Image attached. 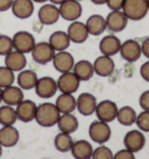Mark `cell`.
I'll list each match as a JSON object with an SVG mask.
<instances>
[{
  "instance_id": "cell-32",
  "label": "cell",
  "mask_w": 149,
  "mask_h": 159,
  "mask_svg": "<svg viewBox=\"0 0 149 159\" xmlns=\"http://www.w3.org/2000/svg\"><path fill=\"white\" fill-rule=\"evenodd\" d=\"M74 142V141L72 139L70 134L60 131V134H57L55 139H54V145H55L57 151H60L62 153H65V152H69L71 150Z\"/></svg>"
},
{
  "instance_id": "cell-11",
  "label": "cell",
  "mask_w": 149,
  "mask_h": 159,
  "mask_svg": "<svg viewBox=\"0 0 149 159\" xmlns=\"http://www.w3.org/2000/svg\"><path fill=\"white\" fill-rule=\"evenodd\" d=\"M97 103V99L93 94L84 92L79 94V97L76 99V109L83 116H90L94 114Z\"/></svg>"
},
{
  "instance_id": "cell-21",
  "label": "cell",
  "mask_w": 149,
  "mask_h": 159,
  "mask_svg": "<svg viewBox=\"0 0 149 159\" xmlns=\"http://www.w3.org/2000/svg\"><path fill=\"white\" fill-rule=\"evenodd\" d=\"M26 65L27 58L25 53L19 52L13 49L11 52L5 56V66H7L13 72H20V71L25 70Z\"/></svg>"
},
{
  "instance_id": "cell-37",
  "label": "cell",
  "mask_w": 149,
  "mask_h": 159,
  "mask_svg": "<svg viewBox=\"0 0 149 159\" xmlns=\"http://www.w3.org/2000/svg\"><path fill=\"white\" fill-rule=\"evenodd\" d=\"M13 50L12 37L7 35H0V56H6Z\"/></svg>"
},
{
  "instance_id": "cell-22",
  "label": "cell",
  "mask_w": 149,
  "mask_h": 159,
  "mask_svg": "<svg viewBox=\"0 0 149 159\" xmlns=\"http://www.w3.org/2000/svg\"><path fill=\"white\" fill-rule=\"evenodd\" d=\"M20 139L19 130L14 125H4L0 128V144L2 148H12Z\"/></svg>"
},
{
  "instance_id": "cell-9",
  "label": "cell",
  "mask_w": 149,
  "mask_h": 159,
  "mask_svg": "<svg viewBox=\"0 0 149 159\" xmlns=\"http://www.w3.org/2000/svg\"><path fill=\"white\" fill-rule=\"evenodd\" d=\"M119 53L121 55L123 61H126L128 63H134L136 61H139L142 56L141 44L135 40L125 41L123 43H121Z\"/></svg>"
},
{
  "instance_id": "cell-35",
  "label": "cell",
  "mask_w": 149,
  "mask_h": 159,
  "mask_svg": "<svg viewBox=\"0 0 149 159\" xmlns=\"http://www.w3.org/2000/svg\"><path fill=\"white\" fill-rule=\"evenodd\" d=\"M135 124L142 133H149V111H142L140 114L136 115Z\"/></svg>"
},
{
  "instance_id": "cell-47",
  "label": "cell",
  "mask_w": 149,
  "mask_h": 159,
  "mask_svg": "<svg viewBox=\"0 0 149 159\" xmlns=\"http://www.w3.org/2000/svg\"><path fill=\"white\" fill-rule=\"evenodd\" d=\"M2 102V89L0 87V103Z\"/></svg>"
},
{
  "instance_id": "cell-17",
  "label": "cell",
  "mask_w": 149,
  "mask_h": 159,
  "mask_svg": "<svg viewBox=\"0 0 149 159\" xmlns=\"http://www.w3.org/2000/svg\"><path fill=\"white\" fill-rule=\"evenodd\" d=\"M92 64L94 73L99 77H110L113 75L114 70H115V63L112 59V57L105 56V55L97 57Z\"/></svg>"
},
{
  "instance_id": "cell-31",
  "label": "cell",
  "mask_w": 149,
  "mask_h": 159,
  "mask_svg": "<svg viewBox=\"0 0 149 159\" xmlns=\"http://www.w3.org/2000/svg\"><path fill=\"white\" fill-rule=\"evenodd\" d=\"M136 111L134 108L131 106H123L118 109V114H117V120L121 125L125 127H131L135 123L136 121Z\"/></svg>"
},
{
  "instance_id": "cell-27",
  "label": "cell",
  "mask_w": 149,
  "mask_h": 159,
  "mask_svg": "<svg viewBox=\"0 0 149 159\" xmlns=\"http://www.w3.org/2000/svg\"><path fill=\"white\" fill-rule=\"evenodd\" d=\"M72 72L77 75L80 81H88L93 77L94 70H93V64L86 59H82L79 62L74 63Z\"/></svg>"
},
{
  "instance_id": "cell-4",
  "label": "cell",
  "mask_w": 149,
  "mask_h": 159,
  "mask_svg": "<svg viewBox=\"0 0 149 159\" xmlns=\"http://www.w3.org/2000/svg\"><path fill=\"white\" fill-rule=\"evenodd\" d=\"M12 41H13L14 50L25 53V55L31 53L34 45L36 44L35 37L33 36V34L26 30H20L18 33H15L12 37Z\"/></svg>"
},
{
  "instance_id": "cell-19",
  "label": "cell",
  "mask_w": 149,
  "mask_h": 159,
  "mask_svg": "<svg viewBox=\"0 0 149 159\" xmlns=\"http://www.w3.org/2000/svg\"><path fill=\"white\" fill-rule=\"evenodd\" d=\"M12 13L15 18L25 20L31 18L34 13V1L33 0H13Z\"/></svg>"
},
{
  "instance_id": "cell-49",
  "label": "cell",
  "mask_w": 149,
  "mask_h": 159,
  "mask_svg": "<svg viewBox=\"0 0 149 159\" xmlns=\"http://www.w3.org/2000/svg\"><path fill=\"white\" fill-rule=\"evenodd\" d=\"M147 5H148V9H149V0H147Z\"/></svg>"
},
{
  "instance_id": "cell-48",
  "label": "cell",
  "mask_w": 149,
  "mask_h": 159,
  "mask_svg": "<svg viewBox=\"0 0 149 159\" xmlns=\"http://www.w3.org/2000/svg\"><path fill=\"white\" fill-rule=\"evenodd\" d=\"M2 156V146H1V144H0V157Z\"/></svg>"
},
{
  "instance_id": "cell-45",
  "label": "cell",
  "mask_w": 149,
  "mask_h": 159,
  "mask_svg": "<svg viewBox=\"0 0 149 159\" xmlns=\"http://www.w3.org/2000/svg\"><path fill=\"white\" fill-rule=\"evenodd\" d=\"M51 4H54V5H57V6H60L61 4H63L64 1H66V0H49Z\"/></svg>"
},
{
  "instance_id": "cell-8",
  "label": "cell",
  "mask_w": 149,
  "mask_h": 159,
  "mask_svg": "<svg viewBox=\"0 0 149 159\" xmlns=\"http://www.w3.org/2000/svg\"><path fill=\"white\" fill-rule=\"evenodd\" d=\"M57 81V89L61 91V93H68V94H74L77 92L80 86V80L77 78V75H74L72 71L61 73L58 77Z\"/></svg>"
},
{
  "instance_id": "cell-24",
  "label": "cell",
  "mask_w": 149,
  "mask_h": 159,
  "mask_svg": "<svg viewBox=\"0 0 149 159\" xmlns=\"http://www.w3.org/2000/svg\"><path fill=\"white\" fill-rule=\"evenodd\" d=\"M25 99L23 89H21L19 86L11 85L6 89H2V102L5 105L15 107Z\"/></svg>"
},
{
  "instance_id": "cell-36",
  "label": "cell",
  "mask_w": 149,
  "mask_h": 159,
  "mask_svg": "<svg viewBox=\"0 0 149 159\" xmlns=\"http://www.w3.org/2000/svg\"><path fill=\"white\" fill-rule=\"evenodd\" d=\"M113 155L114 153L112 152L110 148L101 144L97 149H93L92 158L91 159H113Z\"/></svg>"
},
{
  "instance_id": "cell-23",
  "label": "cell",
  "mask_w": 149,
  "mask_h": 159,
  "mask_svg": "<svg viewBox=\"0 0 149 159\" xmlns=\"http://www.w3.org/2000/svg\"><path fill=\"white\" fill-rule=\"evenodd\" d=\"M70 152L74 159H91L93 153V146L86 139H79L74 142Z\"/></svg>"
},
{
  "instance_id": "cell-33",
  "label": "cell",
  "mask_w": 149,
  "mask_h": 159,
  "mask_svg": "<svg viewBox=\"0 0 149 159\" xmlns=\"http://www.w3.org/2000/svg\"><path fill=\"white\" fill-rule=\"evenodd\" d=\"M18 121L15 108L8 105L0 107V124L4 125H14Z\"/></svg>"
},
{
  "instance_id": "cell-2",
  "label": "cell",
  "mask_w": 149,
  "mask_h": 159,
  "mask_svg": "<svg viewBox=\"0 0 149 159\" xmlns=\"http://www.w3.org/2000/svg\"><path fill=\"white\" fill-rule=\"evenodd\" d=\"M123 11L128 20L140 21L147 16L149 9L147 0H125Z\"/></svg>"
},
{
  "instance_id": "cell-10",
  "label": "cell",
  "mask_w": 149,
  "mask_h": 159,
  "mask_svg": "<svg viewBox=\"0 0 149 159\" xmlns=\"http://www.w3.org/2000/svg\"><path fill=\"white\" fill-rule=\"evenodd\" d=\"M34 89H35L36 95L39 98H41V99H50L58 91L57 81L51 77H42V78H39Z\"/></svg>"
},
{
  "instance_id": "cell-46",
  "label": "cell",
  "mask_w": 149,
  "mask_h": 159,
  "mask_svg": "<svg viewBox=\"0 0 149 159\" xmlns=\"http://www.w3.org/2000/svg\"><path fill=\"white\" fill-rule=\"evenodd\" d=\"M34 2H40V4H42V2H47L49 0H33Z\"/></svg>"
},
{
  "instance_id": "cell-15",
  "label": "cell",
  "mask_w": 149,
  "mask_h": 159,
  "mask_svg": "<svg viewBox=\"0 0 149 159\" xmlns=\"http://www.w3.org/2000/svg\"><path fill=\"white\" fill-rule=\"evenodd\" d=\"M51 62L55 70L58 71L60 73H65V72L72 71L74 65V58L70 52L64 50V51H58L55 53Z\"/></svg>"
},
{
  "instance_id": "cell-38",
  "label": "cell",
  "mask_w": 149,
  "mask_h": 159,
  "mask_svg": "<svg viewBox=\"0 0 149 159\" xmlns=\"http://www.w3.org/2000/svg\"><path fill=\"white\" fill-rule=\"evenodd\" d=\"M113 159H136L135 153H133L132 151L127 149H123V150L118 151L117 153L113 155Z\"/></svg>"
},
{
  "instance_id": "cell-43",
  "label": "cell",
  "mask_w": 149,
  "mask_h": 159,
  "mask_svg": "<svg viewBox=\"0 0 149 159\" xmlns=\"http://www.w3.org/2000/svg\"><path fill=\"white\" fill-rule=\"evenodd\" d=\"M141 51H142V55L149 59V37H147L142 42V44H141Z\"/></svg>"
},
{
  "instance_id": "cell-18",
  "label": "cell",
  "mask_w": 149,
  "mask_h": 159,
  "mask_svg": "<svg viewBox=\"0 0 149 159\" xmlns=\"http://www.w3.org/2000/svg\"><path fill=\"white\" fill-rule=\"evenodd\" d=\"M66 34L70 39V42L76 43V44L84 43L90 35L85 23L80 22V21H72V23L69 26L68 30H66Z\"/></svg>"
},
{
  "instance_id": "cell-14",
  "label": "cell",
  "mask_w": 149,
  "mask_h": 159,
  "mask_svg": "<svg viewBox=\"0 0 149 159\" xmlns=\"http://www.w3.org/2000/svg\"><path fill=\"white\" fill-rule=\"evenodd\" d=\"M39 21L44 26H51L58 21V19L61 18L60 15V9L57 7V5L54 4H44L42 7H40L39 13Z\"/></svg>"
},
{
  "instance_id": "cell-41",
  "label": "cell",
  "mask_w": 149,
  "mask_h": 159,
  "mask_svg": "<svg viewBox=\"0 0 149 159\" xmlns=\"http://www.w3.org/2000/svg\"><path fill=\"white\" fill-rule=\"evenodd\" d=\"M140 75L141 78L149 83V61H147L146 63H143L140 67Z\"/></svg>"
},
{
  "instance_id": "cell-13",
  "label": "cell",
  "mask_w": 149,
  "mask_h": 159,
  "mask_svg": "<svg viewBox=\"0 0 149 159\" xmlns=\"http://www.w3.org/2000/svg\"><path fill=\"white\" fill-rule=\"evenodd\" d=\"M106 29L112 33H120L123 31L128 23V19L123 11H111L105 18Z\"/></svg>"
},
{
  "instance_id": "cell-3",
  "label": "cell",
  "mask_w": 149,
  "mask_h": 159,
  "mask_svg": "<svg viewBox=\"0 0 149 159\" xmlns=\"http://www.w3.org/2000/svg\"><path fill=\"white\" fill-rule=\"evenodd\" d=\"M112 130H111L108 123L96 120L89 127V136L97 144H105L110 141Z\"/></svg>"
},
{
  "instance_id": "cell-30",
  "label": "cell",
  "mask_w": 149,
  "mask_h": 159,
  "mask_svg": "<svg viewBox=\"0 0 149 159\" xmlns=\"http://www.w3.org/2000/svg\"><path fill=\"white\" fill-rule=\"evenodd\" d=\"M55 106L61 114L74 113V111H76V98L74 97V94L61 93V95L56 99Z\"/></svg>"
},
{
  "instance_id": "cell-12",
  "label": "cell",
  "mask_w": 149,
  "mask_h": 159,
  "mask_svg": "<svg viewBox=\"0 0 149 159\" xmlns=\"http://www.w3.org/2000/svg\"><path fill=\"white\" fill-rule=\"evenodd\" d=\"M123 145L125 149L132 151L133 153H136L141 151L146 145L145 134L141 130H131L123 137Z\"/></svg>"
},
{
  "instance_id": "cell-7",
  "label": "cell",
  "mask_w": 149,
  "mask_h": 159,
  "mask_svg": "<svg viewBox=\"0 0 149 159\" xmlns=\"http://www.w3.org/2000/svg\"><path fill=\"white\" fill-rule=\"evenodd\" d=\"M58 9L61 18L71 22L77 21L83 13V7L80 5V1L77 0H66L58 6Z\"/></svg>"
},
{
  "instance_id": "cell-20",
  "label": "cell",
  "mask_w": 149,
  "mask_h": 159,
  "mask_svg": "<svg viewBox=\"0 0 149 159\" xmlns=\"http://www.w3.org/2000/svg\"><path fill=\"white\" fill-rule=\"evenodd\" d=\"M120 47H121V41L115 35L104 36L99 43V50L101 55L110 56V57H113L114 55L119 53Z\"/></svg>"
},
{
  "instance_id": "cell-16",
  "label": "cell",
  "mask_w": 149,
  "mask_h": 159,
  "mask_svg": "<svg viewBox=\"0 0 149 159\" xmlns=\"http://www.w3.org/2000/svg\"><path fill=\"white\" fill-rule=\"evenodd\" d=\"M36 107L37 105L33 100L23 99L18 106H15L18 120L21 122H25V123H28V122H31L33 120H35Z\"/></svg>"
},
{
  "instance_id": "cell-29",
  "label": "cell",
  "mask_w": 149,
  "mask_h": 159,
  "mask_svg": "<svg viewBox=\"0 0 149 159\" xmlns=\"http://www.w3.org/2000/svg\"><path fill=\"white\" fill-rule=\"evenodd\" d=\"M85 26L88 28L90 35H101L106 30V20L104 16H101L99 14H93L91 16H89V19L85 22Z\"/></svg>"
},
{
  "instance_id": "cell-42",
  "label": "cell",
  "mask_w": 149,
  "mask_h": 159,
  "mask_svg": "<svg viewBox=\"0 0 149 159\" xmlns=\"http://www.w3.org/2000/svg\"><path fill=\"white\" fill-rule=\"evenodd\" d=\"M13 0H0V12H6L11 9Z\"/></svg>"
},
{
  "instance_id": "cell-34",
  "label": "cell",
  "mask_w": 149,
  "mask_h": 159,
  "mask_svg": "<svg viewBox=\"0 0 149 159\" xmlns=\"http://www.w3.org/2000/svg\"><path fill=\"white\" fill-rule=\"evenodd\" d=\"M17 79L14 72L9 70L7 66H0V87L6 89L14 84V80Z\"/></svg>"
},
{
  "instance_id": "cell-40",
  "label": "cell",
  "mask_w": 149,
  "mask_h": 159,
  "mask_svg": "<svg viewBox=\"0 0 149 159\" xmlns=\"http://www.w3.org/2000/svg\"><path fill=\"white\" fill-rule=\"evenodd\" d=\"M125 4V0H107L106 4L111 11H121Z\"/></svg>"
},
{
  "instance_id": "cell-5",
  "label": "cell",
  "mask_w": 149,
  "mask_h": 159,
  "mask_svg": "<svg viewBox=\"0 0 149 159\" xmlns=\"http://www.w3.org/2000/svg\"><path fill=\"white\" fill-rule=\"evenodd\" d=\"M31 53L34 62L40 65H46L53 61L56 51L51 48L48 42H39L34 45Z\"/></svg>"
},
{
  "instance_id": "cell-1",
  "label": "cell",
  "mask_w": 149,
  "mask_h": 159,
  "mask_svg": "<svg viewBox=\"0 0 149 159\" xmlns=\"http://www.w3.org/2000/svg\"><path fill=\"white\" fill-rule=\"evenodd\" d=\"M61 113L58 111L55 103L43 102L36 107L35 121L43 128H50L57 124Z\"/></svg>"
},
{
  "instance_id": "cell-26",
  "label": "cell",
  "mask_w": 149,
  "mask_h": 159,
  "mask_svg": "<svg viewBox=\"0 0 149 159\" xmlns=\"http://www.w3.org/2000/svg\"><path fill=\"white\" fill-rule=\"evenodd\" d=\"M48 43L51 45V48L58 52V51H64L70 47V39L66 34V31L57 30L54 31L49 37Z\"/></svg>"
},
{
  "instance_id": "cell-28",
  "label": "cell",
  "mask_w": 149,
  "mask_h": 159,
  "mask_svg": "<svg viewBox=\"0 0 149 159\" xmlns=\"http://www.w3.org/2000/svg\"><path fill=\"white\" fill-rule=\"evenodd\" d=\"M37 80H39V77L36 75V72H34L33 70H22L19 72L18 77H17L19 87L23 91L35 89Z\"/></svg>"
},
{
  "instance_id": "cell-6",
  "label": "cell",
  "mask_w": 149,
  "mask_h": 159,
  "mask_svg": "<svg viewBox=\"0 0 149 159\" xmlns=\"http://www.w3.org/2000/svg\"><path fill=\"white\" fill-rule=\"evenodd\" d=\"M118 109V106L114 101H112V100H103V101L97 103L94 114L97 115L99 121L110 123V122H113L114 120H117Z\"/></svg>"
},
{
  "instance_id": "cell-50",
  "label": "cell",
  "mask_w": 149,
  "mask_h": 159,
  "mask_svg": "<svg viewBox=\"0 0 149 159\" xmlns=\"http://www.w3.org/2000/svg\"><path fill=\"white\" fill-rule=\"evenodd\" d=\"M77 1H82V0H77Z\"/></svg>"
},
{
  "instance_id": "cell-39",
  "label": "cell",
  "mask_w": 149,
  "mask_h": 159,
  "mask_svg": "<svg viewBox=\"0 0 149 159\" xmlns=\"http://www.w3.org/2000/svg\"><path fill=\"white\" fill-rule=\"evenodd\" d=\"M139 105L142 108V111H149V89L145 91L140 95L139 99Z\"/></svg>"
},
{
  "instance_id": "cell-44",
  "label": "cell",
  "mask_w": 149,
  "mask_h": 159,
  "mask_svg": "<svg viewBox=\"0 0 149 159\" xmlns=\"http://www.w3.org/2000/svg\"><path fill=\"white\" fill-rule=\"evenodd\" d=\"M107 0H91V2H93L94 5H105Z\"/></svg>"
},
{
  "instance_id": "cell-25",
  "label": "cell",
  "mask_w": 149,
  "mask_h": 159,
  "mask_svg": "<svg viewBox=\"0 0 149 159\" xmlns=\"http://www.w3.org/2000/svg\"><path fill=\"white\" fill-rule=\"evenodd\" d=\"M57 127L60 129L61 133L65 134H74L79 127L78 119L74 116L72 113L69 114H61L60 115V119L57 121Z\"/></svg>"
}]
</instances>
